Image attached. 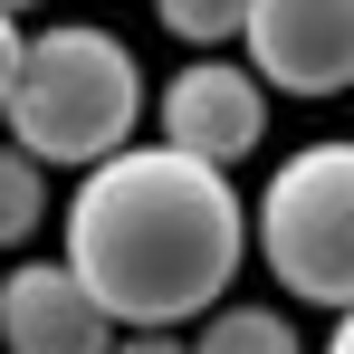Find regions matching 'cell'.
<instances>
[{
  "label": "cell",
  "mask_w": 354,
  "mask_h": 354,
  "mask_svg": "<svg viewBox=\"0 0 354 354\" xmlns=\"http://www.w3.org/2000/svg\"><path fill=\"white\" fill-rule=\"evenodd\" d=\"M19 58H29V29H19V10H0V115H10V86H19Z\"/></svg>",
  "instance_id": "10"
},
{
  "label": "cell",
  "mask_w": 354,
  "mask_h": 354,
  "mask_svg": "<svg viewBox=\"0 0 354 354\" xmlns=\"http://www.w3.org/2000/svg\"><path fill=\"white\" fill-rule=\"evenodd\" d=\"M259 259L297 306H354V134L297 144L259 192Z\"/></svg>",
  "instance_id": "3"
},
{
  "label": "cell",
  "mask_w": 354,
  "mask_h": 354,
  "mask_svg": "<svg viewBox=\"0 0 354 354\" xmlns=\"http://www.w3.org/2000/svg\"><path fill=\"white\" fill-rule=\"evenodd\" d=\"M0 10H39V0H0Z\"/></svg>",
  "instance_id": "13"
},
{
  "label": "cell",
  "mask_w": 354,
  "mask_h": 354,
  "mask_svg": "<svg viewBox=\"0 0 354 354\" xmlns=\"http://www.w3.org/2000/svg\"><path fill=\"white\" fill-rule=\"evenodd\" d=\"M192 354H306V345H297V326L278 306H230V297H221V306L201 316Z\"/></svg>",
  "instance_id": "7"
},
{
  "label": "cell",
  "mask_w": 354,
  "mask_h": 354,
  "mask_svg": "<svg viewBox=\"0 0 354 354\" xmlns=\"http://www.w3.org/2000/svg\"><path fill=\"white\" fill-rule=\"evenodd\" d=\"M67 259L115 306V326H182L230 297L249 259V201L211 153L115 144L67 192Z\"/></svg>",
  "instance_id": "1"
},
{
  "label": "cell",
  "mask_w": 354,
  "mask_h": 354,
  "mask_svg": "<svg viewBox=\"0 0 354 354\" xmlns=\"http://www.w3.org/2000/svg\"><path fill=\"white\" fill-rule=\"evenodd\" d=\"M0 124H10L39 163H77V173H86V163H106L115 144H134V124H144V67H134V48H124L115 29L58 19V29L29 39Z\"/></svg>",
  "instance_id": "2"
},
{
  "label": "cell",
  "mask_w": 354,
  "mask_h": 354,
  "mask_svg": "<svg viewBox=\"0 0 354 354\" xmlns=\"http://www.w3.org/2000/svg\"><path fill=\"white\" fill-rule=\"evenodd\" d=\"M249 67L288 96L354 86V0H249Z\"/></svg>",
  "instance_id": "5"
},
{
  "label": "cell",
  "mask_w": 354,
  "mask_h": 354,
  "mask_svg": "<svg viewBox=\"0 0 354 354\" xmlns=\"http://www.w3.org/2000/svg\"><path fill=\"white\" fill-rule=\"evenodd\" d=\"M153 124H163V144H182V153L239 163L268 134V77L259 67H230V58H201V67H182L173 86L153 96Z\"/></svg>",
  "instance_id": "6"
},
{
  "label": "cell",
  "mask_w": 354,
  "mask_h": 354,
  "mask_svg": "<svg viewBox=\"0 0 354 354\" xmlns=\"http://www.w3.org/2000/svg\"><path fill=\"white\" fill-rule=\"evenodd\" d=\"M39 221H48V163L19 134H0V249H19Z\"/></svg>",
  "instance_id": "8"
},
{
  "label": "cell",
  "mask_w": 354,
  "mask_h": 354,
  "mask_svg": "<svg viewBox=\"0 0 354 354\" xmlns=\"http://www.w3.org/2000/svg\"><path fill=\"white\" fill-rule=\"evenodd\" d=\"M115 354H192V345H182V326H124Z\"/></svg>",
  "instance_id": "11"
},
{
  "label": "cell",
  "mask_w": 354,
  "mask_h": 354,
  "mask_svg": "<svg viewBox=\"0 0 354 354\" xmlns=\"http://www.w3.org/2000/svg\"><path fill=\"white\" fill-rule=\"evenodd\" d=\"M326 354H354V306H335V335H326Z\"/></svg>",
  "instance_id": "12"
},
{
  "label": "cell",
  "mask_w": 354,
  "mask_h": 354,
  "mask_svg": "<svg viewBox=\"0 0 354 354\" xmlns=\"http://www.w3.org/2000/svg\"><path fill=\"white\" fill-rule=\"evenodd\" d=\"M153 19L173 39H192V48H221V39L249 29V0H153Z\"/></svg>",
  "instance_id": "9"
},
{
  "label": "cell",
  "mask_w": 354,
  "mask_h": 354,
  "mask_svg": "<svg viewBox=\"0 0 354 354\" xmlns=\"http://www.w3.org/2000/svg\"><path fill=\"white\" fill-rule=\"evenodd\" d=\"M115 306L77 278V259H19L0 278V354H115Z\"/></svg>",
  "instance_id": "4"
}]
</instances>
